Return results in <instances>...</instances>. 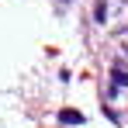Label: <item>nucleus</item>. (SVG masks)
Listing matches in <instances>:
<instances>
[{"label": "nucleus", "instance_id": "f257e3e1", "mask_svg": "<svg viewBox=\"0 0 128 128\" xmlns=\"http://www.w3.org/2000/svg\"><path fill=\"white\" fill-rule=\"evenodd\" d=\"M62 121L66 125H80L83 118H80V111H62Z\"/></svg>", "mask_w": 128, "mask_h": 128}]
</instances>
